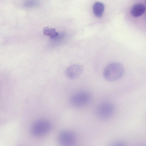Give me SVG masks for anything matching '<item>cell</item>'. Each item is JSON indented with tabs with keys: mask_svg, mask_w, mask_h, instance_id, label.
Wrapping results in <instances>:
<instances>
[{
	"mask_svg": "<svg viewBox=\"0 0 146 146\" xmlns=\"http://www.w3.org/2000/svg\"><path fill=\"white\" fill-rule=\"evenodd\" d=\"M124 72V67L121 64L113 62L109 64L105 67L103 72V76L107 80L114 81L120 78Z\"/></svg>",
	"mask_w": 146,
	"mask_h": 146,
	"instance_id": "1",
	"label": "cell"
},
{
	"mask_svg": "<svg viewBox=\"0 0 146 146\" xmlns=\"http://www.w3.org/2000/svg\"><path fill=\"white\" fill-rule=\"evenodd\" d=\"M52 127L51 123L48 120L41 119L36 121L31 129L32 134L36 137H41L48 134Z\"/></svg>",
	"mask_w": 146,
	"mask_h": 146,
	"instance_id": "2",
	"label": "cell"
},
{
	"mask_svg": "<svg viewBox=\"0 0 146 146\" xmlns=\"http://www.w3.org/2000/svg\"><path fill=\"white\" fill-rule=\"evenodd\" d=\"M91 95L86 91H80L73 94L70 99V103L74 107H81L88 105L91 100Z\"/></svg>",
	"mask_w": 146,
	"mask_h": 146,
	"instance_id": "3",
	"label": "cell"
},
{
	"mask_svg": "<svg viewBox=\"0 0 146 146\" xmlns=\"http://www.w3.org/2000/svg\"><path fill=\"white\" fill-rule=\"evenodd\" d=\"M115 108L113 105L108 102L100 103L96 110L97 115L100 119L106 120L110 118L113 115Z\"/></svg>",
	"mask_w": 146,
	"mask_h": 146,
	"instance_id": "4",
	"label": "cell"
},
{
	"mask_svg": "<svg viewBox=\"0 0 146 146\" xmlns=\"http://www.w3.org/2000/svg\"><path fill=\"white\" fill-rule=\"evenodd\" d=\"M59 143L64 146H72L76 143V138L72 132L67 130L61 132L58 137Z\"/></svg>",
	"mask_w": 146,
	"mask_h": 146,
	"instance_id": "5",
	"label": "cell"
},
{
	"mask_svg": "<svg viewBox=\"0 0 146 146\" xmlns=\"http://www.w3.org/2000/svg\"><path fill=\"white\" fill-rule=\"evenodd\" d=\"M84 70V67L80 64H76L68 67L65 71V74L68 78L73 79L79 77Z\"/></svg>",
	"mask_w": 146,
	"mask_h": 146,
	"instance_id": "6",
	"label": "cell"
},
{
	"mask_svg": "<svg viewBox=\"0 0 146 146\" xmlns=\"http://www.w3.org/2000/svg\"><path fill=\"white\" fill-rule=\"evenodd\" d=\"M146 10L145 6L141 3L136 4L132 7L131 13V15L135 17H140L143 15Z\"/></svg>",
	"mask_w": 146,
	"mask_h": 146,
	"instance_id": "7",
	"label": "cell"
},
{
	"mask_svg": "<svg viewBox=\"0 0 146 146\" xmlns=\"http://www.w3.org/2000/svg\"><path fill=\"white\" fill-rule=\"evenodd\" d=\"M93 12L96 16L98 17H102L104 9V4L100 2H96L94 4L93 7Z\"/></svg>",
	"mask_w": 146,
	"mask_h": 146,
	"instance_id": "8",
	"label": "cell"
},
{
	"mask_svg": "<svg viewBox=\"0 0 146 146\" xmlns=\"http://www.w3.org/2000/svg\"><path fill=\"white\" fill-rule=\"evenodd\" d=\"M43 33L44 35L49 36L51 38H54L59 35L54 28H50L48 27H44L43 29Z\"/></svg>",
	"mask_w": 146,
	"mask_h": 146,
	"instance_id": "9",
	"label": "cell"
}]
</instances>
